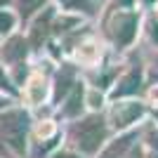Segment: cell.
Returning a JSON list of instances; mask_svg holds the SVG:
<instances>
[{
    "label": "cell",
    "mask_w": 158,
    "mask_h": 158,
    "mask_svg": "<svg viewBox=\"0 0 158 158\" xmlns=\"http://www.w3.org/2000/svg\"><path fill=\"white\" fill-rule=\"evenodd\" d=\"M76 137H78V146L83 151H94L99 146V142L104 139V123L102 118H87L85 123H80L78 130H76Z\"/></svg>",
    "instance_id": "6da1fadb"
},
{
    "label": "cell",
    "mask_w": 158,
    "mask_h": 158,
    "mask_svg": "<svg viewBox=\"0 0 158 158\" xmlns=\"http://www.w3.org/2000/svg\"><path fill=\"white\" fill-rule=\"evenodd\" d=\"M24 127H26V118L21 113H7L0 118V132L10 139V144L21 149V139H24Z\"/></svg>",
    "instance_id": "7a4b0ae2"
},
{
    "label": "cell",
    "mask_w": 158,
    "mask_h": 158,
    "mask_svg": "<svg viewBox=\"0 0 158 158\" xmlns=\"http://www.w3.org/2000/svg\"><path fill=\"white\" fill-rule=\"evenodd\" d=\"M113 40L118 45H127L135 38V28H137V17L135 14H118V19L113 21Z\"/></svg>",
    "instance_id": "3957f363"
},
{
    "label": "cell",
    "mask_w": 158,
    "mask_h": 158,
    "mask_svg": "<svg viewBox=\"0 0 158 158\" xmlns=\"http://www.w3.org/2000/svg\"><path fill=\"white\" fill-rule=\"evenodd\" d=\"M137 116H142V106L139 104H118L116 109H113V123H116L118 127L130 125Z\"/></svg>",
    "instance_id": "277c9868"
},
{
    "label": "cell",
    "mask_w": 158,
    "mask_h": 158,
    "mask_svg": "<svg viewBox=\"0 0 158 158\" xmlns=\"http://www.w3.org/2000/svg\"><path fill=\"white\" fill-rule=\"evenodd\" d=\"M137 87H139V71H132L130 76H127V78L120 83V87L116 90V97H123V94L137 92Z\"/></svg>",
    "instance_id": "5b68a950"
},
{
    "label": "cell",
    "mask_w": 158,
    "mask_h": 158,
    "mask_svg": "<svg viewBox=\"0 0 158 158\" xmlns=\"http://www.w3.org/2000/svg\"><path fill=\"white\" fill-rule=\"evenodd\" d=\"M43 94H45V85H43V80L35 76V78H31V85H28V99H31L33 104H38L40 99H43Z\"/></svg>",
    "instance_id": "8992f818"
},
{
    "label": "cell",
    "mask_w": 158,
    "mask_h": 158,
    "mask_svg": "<svg viewBox=\"0 0 158 158\" xmlns=\"http://www.w3.org/2000/svg\"><path fill=\"white\" fill-rule=\"evenodd\" d=\"M5 59H17V57H21V54H26V47H24V40H19V38H14L10 45H7V50L5 52Z\"/></svg>",
    "instance_id": "52a82bcc"
},
{
    "label": "cell",
    "mask_w": 158,
    "mask_h": 158,
    "mask_svg": "<svg viewBox=\"0 0 158 158\" xmlns=\"http://www.w3.org/2000/svg\"><path fill=\"white\" fill-rule=\"evenodd\" d=\"M127 142H130V139H120L118 144H113L111 149H109V151L104 153V158H116V156H118V153H120V151H123V149L127 146Z\"/></svg>",
    "instance_id": "ba28073f"
},
{
    "label": "cell",
    "mask_w": 158,
    "mask_h": 158,
    "mask_svg": "<svg viewBox=\"0 0 158 158\" xmlns=\"http://www.w3.org/2000/svg\"><path fill=\"white\" fill-rule=\"evenodd\" d=\"M12 24H14V17H12V14L0 12V33L10 31V28H12Z\"/></svg>",
    "instance_id": "9c48e42d"
},
{
    "label": "cell",
    "mask_w": 158,
    "mask_h": 158,
    "mask_svg": "<svg viewBox=\"0 0 158 158\" xmlns=\"http://www.w3.org/2000/svg\"><path fill=\"white\" fill-rule=\"evenodd\" d=\"M40 2H43V0H21V12H24V17H26V14H31L33 10L40 5Z\"/></svg>",
    "instance_id": "30bf717a"
},
{
    "label": "cell",
    "mask_w": 158,
    "mask_h": 158,
    "mask_svg": "<svg viewBox=\"0 0 158 158\" xmlns=\"http://www.w3.org/2000/svg\"><path fill=\"white\" fill-rule=\"evenodd\" d=\"M78 102H80V92H76V94L71 97V102H69L71 106L66 109V113H76V111H78Z\"/></svg>",
    "instance_id": "8fae6325"
},
{
    "label": "cell",
    "mask_w": 158,
    "mask_h": 158,
    "mask_svg": "<svg viewBox=\"0 0 158 158\" xmlns=\"http://www.w3.org/2000/svg\"><path fill=\"white\" fill-rule=\"evenodd\" d=\"M50 132H52V125H50V123H45V125L38 127V135H40V137H45V135H50Z\"/></svg>",
    "instance_id": "7c38bea8"
},
{
    "label": "cell",
    "mask_w": 158,
    "mask_h": 158,
    "mask_svg": "<svg viewBox=\"0 0 158 158\" xmlns=\"http://www.w3.org/2000/svg\"><path fill=\"white\" fill-rule=\"evenodd\" d=\"M59 158H76V156H59Z\"/></svg>",
    "instance_id": "4fadbf2b"
}]
</instances>
